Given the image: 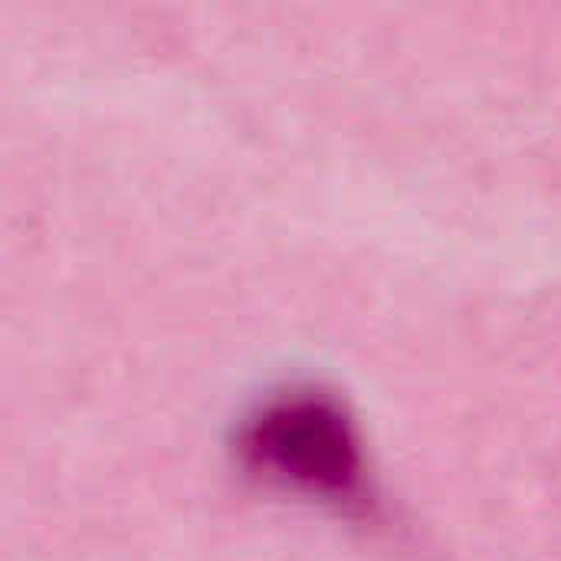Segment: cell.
Wrapping results in <instances>:
<instances>
[{
  "label": "cell",
  "instance_id": "obj_1",
  "mask_svg": "<svg viewBox=\"0 0 561 561\" xmlns=\"http://www.w3.org/2000/svg\"><path fill=\"white\" fill-rule=\"evenodd\" d=\"M237 467L260 486L345 516H375L378 486L358 417L322 385H283L237 424Z\"/></svg>",
  "mask_w": 561,
  "mask_h": 561
}]
</instances>
